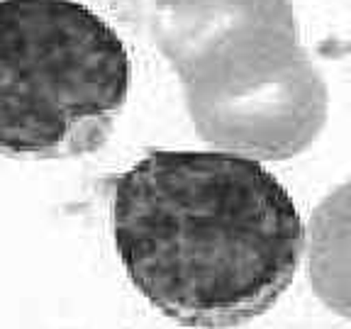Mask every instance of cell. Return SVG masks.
I'll use <instances>...</instances> for the list:
<instances>
[{
    "label": "cell",
    "instance_id": "cell-1",
    "mask_svg": "<svg viewBox=\"0 0 351 329\" xmlns=\"http://www.w3.org/2000/svg\"><path fill=\"white\" fill-rule=\"evenodd\" d=\"M112 236L139 293L183 327L230 329L291 285L305 230L291 193L227 151H152L115 181Z\"/></svg>",
    "mask_w": 351,
    "mask_h": 329
},
{
    "label": "cell",
    "instance_id": "cell-4",
    "mask_svg": "<svg viewBox=\"0 0 351 329\" xmlns=\"http://www.w3.org/2000/svg\"><path fill=\"white\" fill-rule=\"evenodd\" d=\"M152 34L181 78L227 47L298 34V20L291 0H154Z\"/></svg>",
    "mask_w": 351,
    "mask_h": 329
},
{
    "label": "cell",
    "instance_id": "cell-5",
    "mask_svg": "<svg viewBox=\"0 0 351 329\" xmlns=\"http://www.w3.org/2000/svg\"><path fill=\"white\" fill-rule=\"evenodd\" d=\"M310 283L341 317H349V186H339L310 219Z\"/></svg>",
    "mask_w": 351,
    "mask_h": 329
},
{
    "label": "cell",
    "instance_id": "cell-3",
    "mask_svg": "<svg viewBox=\"0 0 351 329\" xmlns=\"http://www.w3.org/2000/svg\"><path fill=\"white\" fill-rule=\"evenodd\" d=\"M181 83L197 134L254 161L293 159L327 122V86L298 34L227 47Z\"/></svg>",
    "mask_w": 351,
    "mask_h": 329
},
{
    "label": "cell",
    "instance_id": "cell-2",
    "mask_svg": "<svg viewBox=\"0 0 351 329\" xmlns=\"http://www.w3.org/2000/svg\"><path fill=\"white\" fill-rule=\"evenodd\" d=\"M120 34L78 0H0V156L66 159L108 142L130 93Z\"/></svg>",
    "mask_w": 351,
    "mask_h": 329
}]
</instances>
